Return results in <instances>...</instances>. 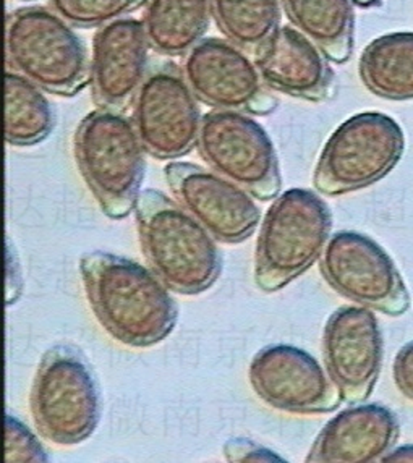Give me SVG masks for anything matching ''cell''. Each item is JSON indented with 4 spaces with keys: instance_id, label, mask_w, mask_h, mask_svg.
<instances>
[{
    "instance_id": "cell-16",
    "label": "cell",
    "mask_w": 413,
    "mask_h": 463,
    "mask_svg": "<svg viewBox=\"0 0 413 463\" xmlns=\"http://www.w3.org/2000/svg\"><path fill=\"white\" fill-rule=\"evenodd\" d=\"M253 55L269 90L312 102H323L334 94L328 57L292 24L279 26Z\"/></svg>"
},
{
    "instance_id": "cell-3",
    "label": "cell",
    "mask_w": 413,
    "mask_h": 463,
    "mask_svg": "<svg viewBox=\"0 0 413 463\" xmlns=\"http://www.w3.org/2000/svg\"><path fill=\"white\" fill-rule=\"evenodd\" d=\"M80 174L99 208L110 219L135 211L145 175V147L132 117L122 110L94 109L73 137Z\"/></svg>"
},
{
    "instance_id": "cell-24",
    "label": "cell",
    "mask_w": 413,
    "mask_h": 463,
    "mask_svg": "<svg viewBox=\"0 0 413 463\" xmlns=\"http://www.w3.org/2000/svg\"><path fill=\"white\" fill-rule=\"evenodd\" d=\"M49 460L36 434L15 415H5V463H42Z\"/></svg>"
},
{
    "instance_id": "cell-7",
    "label": "cell",
    "mask_w": 413,
    "mask_h": 463,
    "mask_svg": "<svg viewBox=\"0 0 413 463\" xmlns=\"http://www.w3.org/2000/svg\"><path fill=\"white\" fill-rule=\"evenodd\" d=\"M406 138L381 112L355 114L331 133L313 174L316 192L339 196L373 185L398 165Z\"/></svg>"
},
{
    "instance_id": "cell-17",
    "label": "cell",
    "mask_w": 413,
    "mask_h": 463,
    "mask_svg": "<svg viewBox=\"0 0 413 463\" xmlns=\"http://www.w3.org/2000/svg\"><path fill=\"white\" fill-rule=\"evenodd\" d=\"M400 434L399 420L388 407L355 403L331 418L306 456L310 463H371L392 450Z\"/></svg>"
},
{
    "instance_id": "cell-18",
    "label": "cell",
    "mask_w": 413,
    "mask_h": 463,
    "mask_svg": "<svg viewBox=\"0 0 413 463\" xmlns=\"http://www.w3.org/2000/svg\"><path fill=\"white\" fill-rule=\"evenodd\" d=\"M145 5V32L157 54L185 55L210 28L211 0H148Z\"/></svg>"
},
{
    "instance_id": "cell-23",
    "label": "cell",
    "mask_w": 413,
    "mask_h": 463,
    "mask_svg": "<svg viewBox=\"0 0 413 463\" xmlns=\"http://www.w3.org/2000/svg\"><path fill=\"white\" fill-rule=\"evenodd\" d=\"M63 20L77 28H101L146 4L148 0H49Z\"/></svg>"
},
{
    "instance_id": "cell-19",
    "label": "cell",
    "mask_w": 413,
    "mask_h": 463,
    "mask_svg": "<svg viewBox=\"0 0 413 463\" xmlns=\"http://www.w3.org/2000/svg\"><path fill=\"white\" fill-rule=\"evenodd\" d=\"M290 24L312 39L329 62L349 61L353 49V0H281Z\"/></svg>"
},
{
    "instance_id": "cell-27",
    "label": "cell",
    "mask_w": 413,
    "mask_h": 463,
    "mask_svg": "<svg viewBox=\"0 0 413 463\" xmlns=\"http://www.w3.org/2000/svg\"><path fill=\"white\" fill-rule=\"evenodd\" d=\"M22 292V274L18 268L15 256L12 255V248H7V305L18 300Z\"/></svg>"
},
{
    "instance_id": "cell-13",
    "label": "cell",
    "mask_w": 413,
    "mask_h": 463,
    "mask_svg": "<svg viewBox=\"0 0 413 463\" xmlns=\"http://www.w3.org/2000/svg\"><path fill=\"white\" fill-rule=\"evenodd\" d=\"M164 177L175 200L222 243L249 239L261 221L257 198L216 170L174 161Z\"/></svg>"
},
{
    "instance_id": "cell-29",
    "label": "cell",
    "mask_w": 413,
    "mask_h": 463,
    "mask_svg": "<svg viewBox=\"0 0 413 463\" xmlns=\"http://www.w3.org/2000/svg\"><path fill=\"white\" fill-rule=\"evenodd\" d=\"M360 4H370V2H373V0H357Z\"/></svg>"
},
{
    "instance_id": "cell-22",
    "label": "cell",
    "mask_w": 413,
    "mask_h": 463,
    "mask_svg": "<svg viewBox=\"0 0 413 463\" xmlns=\"http://www.w3.org/2000/svg\"><path fill=\"white\" fill-rule=\"evenodd\" d=\"M281 0H211L212 18L221 33L249 54L281 26Z\"/></svg>"
},
{
    "instance_id": "cell-4",
    "label": "cell",
    "mask_w": 413,
    "mask_h": 463,
    "mask_svg": "<svg viewBox=\"0 0 413 463\" xmlns=\"http://www.w3.org/2000/svg\"><path fill=\"white\" fill-rule=\"evenodd\" d=\"M333 216L320 194L290 188L274 198L258 235L255 284L273 294L310 269L331 239Z\"/></svg>"
},
{
    "instance_id": "cell-26",
    "label": "cell",
    "mask_w": 413,
    "mask_h": 463,
    "mask_svg": "<svg viewBox=\"0 0 413 463\" xmlns=\"http://www.w3.org/2000/svg\"><path fill=\"white\" fill-rule=\"evenodd\" d=\"M392 378L399 391L413 401V340L400 348L394 358Z\"/></svg>"
},
{
    "instance_id": "cell-1",
    "label": "cell",
    "mask_w": 413,
    "mask_h": 463,
    "mask_svg": "<svg viewBox=\"0 0 413 463\" xmlns=\"http://www.w3.org/2000/svg\"><path fill=\"white\" fill-rule=\"evenodd\" d=\"M80 274L94 317L128 347H153L177 325L171 288L151 268L108 251L81 256Z\"/></svg>"
},
{
    "instance_id": "cell-8",
    "label": "cell",
    "mask_w": 413,
    "mask_h": 463,
    "mask_svg": "<svg viewBox=\"0 0 413 463\" xmlns=\"http://www.w3.org/2000/svg\"><path fill=\"white\" fill-rule=\"evenodd\" d=\"M196 146L211 169L243 186L257 200L281 194V169L273 141L249 112L212 109L203 116Z\"/></svg>"
},
{
    "instance_id": "cell-9",
    "label": "cell",
    "mask_w": 413,
    "mask_h": 463,
    "mask_svg": "<svg viewBox=\"0 0 413 463\" xmlns=\"http://www.w3.org/2000/svg\"><path fill=\"white\" fill-rule=\"evenodd\" d=\"M320 269L343 298L390 317L410 308L406 282L386 250L365 233L335 232L321 255Z\"/></svg>"
},
{
    "instance_id": "cell-6",
    "label": "cell",
    "mask_w": 413,
    "mask_h": 463,
    "mask_svg": "<svg viewBox=\"0 0 413 463\" xmlns=\"http://www.w3.org/2000/svg\"><path fill=\"white\" fill-rule=\"evenodd\" d=\"M30 409L42 438L59 446H75L96 431L101 392L80 348L70 344L47 348L33 379Z\"/></svg>"
},
{
    "instance_id": "cell-12",
    "label": "cell",
    "mask_w": 413,
    "mask_h": 463,
    "mask_svg": "<svg viewBox=\"0 0 413 463\" xmlns=\"http://www.w3.org/2000/svg\"><path fill=\"white\" fill-rule=\"evenodd\" d=\"M249 379L255 394L281 411L328 413L343 402L328 370L312 354L289 344L261 348L249 364Z\"/></svg>"
},
{
    "instance_id": "cell-15",
    "label": "cell",
    "mask_w": 413,
    "mask_h": 463,
    "mask_svg": "<svg viewBox=\"0 0 413 463\" xmlns=\"http://www.w3.org/2000/svg\"><path fill=\"white\" fill-rule=\"evenodd\" d=\"M148 36L143 20L118 18L94 33L89 86L98 108H130L148 75Z\"/></svg>"
},
{
    "instance_id": "cell-5",
    "label": "cell",
    "mask_w": 413,
    "mask_h": 463,
    "mask_svg": "<svg viewBox=\"0 0 413 463\" xmlns=\"http://www.w3.org/2000/svg\"><path fill=\"white\" fill-rule=\"evenodd\" d=\"M7 62L46 93L71 98L89 85L83 41L54 8L30 5L8 14Z\"/></svg>"
},
{
    "instance_id": "cell-2",
    "label": "cell",
    "mask_w": 413,
    "mask_h": 463,
    "mask_svg": "<svg viewBox=\"0 0 413 463\" xmlns=\"http://www.w3.org/2000/svg\"><path fill=\"white\" fill-rule=\"evenodd\" d=\"M135 217L149 268L172 292L202 294L216 284L222 270L218 240L179 201L146 188L138 194Z\"/></svg>"
},
{
    "instance_id": "cell-10",
    "label": "cell",
    "mask_w": 413,
    "mask_h": 463,
    "mask_svg": "<svg viewBox=\"0 0 413 463\" xmlns=\"http://www.w3.org/2000/svg\"><path fill=\"white\" fill-rule=\"evenodd\" d=\"M132 120L146 155L156 159H177L198 145L203 116L180 67L164 62L148 70Z\"/></svg>"
},
{
    "instance_id": "cell-20",
    "label": "cell",
    "mask_w": 413,
    "mask_h": 463,
    "mask_svg": "<svg viewBox=\"0 0 413 463\" xmlns=\"http://www.w3.org/2000/svg\"><path fill=\"white\" fill-rule=\"evenodd\" d=\"M368 91L382 99H413V33H390L368 44L359 62Z\"/></svg>"
},
{
    "instance_id": "cell-11",
    "label": "cell",
    "mask_w": 413,
    "mask_h": 463,
    "mask_svg": "<svg viewBox=\"0 0 413 463\" xmlns=\"http://www.w3.org/2000/svg\"><path fill=\"white\" fill-rule=\"evenodd\" d=\"M180 69L198 100L212 109L265 116L277 108L255 59L229 39H202L183 55Z\"/></svg>"
},
{
    "instance_id": "cell-14",
    "label": "cell",
    "mask_w": 413,
    "mask_h": 463,
    "mask_svg": "<svg viewBox=\"0 0 413 463\" xmlns=\"http://www.w3.org/2000/svg\"><path fill=\"white\" fill-rule=\"evenodd\" d=\"M374 309H335L323 332V356L343 401L355 405L373 392L382 366V334Z\"/></svg>"
},
{
    "instance_id": "cell-21",
    "label": "cell",
    "mask_w": 413,
    "mask_h": 463,
    "mask_svg": "<svg viewBox=\"0 0 413 463\" xmlns=\"http://www.w3.org/2000/svg\"><path fill=\"white\" fill-rule=\"evenodd\" d=\"M54 128V110L44 90L28 78L8 70L5 73V143L34 146Z\"/></svg>"
},
{
    "instance_id": "cell-28",
    "label": "cell",
    "mask_w": 413,
    "mask_h": 463,
    "mask_svg": "<svg viewBox=\"0 0 413 463\" xmlns=\"http://www.w3.org/2000/svg\"><path fill=\"white\" fill-rule=\"evenodd\" d=\"M381 462L388 463H410L413 462V446H402V448L394 449L382 457Z\"/></svg>"
},
{
    "instance_id": "cell-25",
    "label": "cell",
    "mask_w": 413,
    "mask_h": 463,
    "mask_svg": "<svg viewBox=\"0 0 413 463\" xmlns=\"http://www.w3.org/2000/svg\"><path fill=\"white\" fill-rule=\"evenodd\" d=\"M222 452L227 462H286V458L277 456L271 449L243 438L226 440Z\"/></svg>"
}]
</instances>
